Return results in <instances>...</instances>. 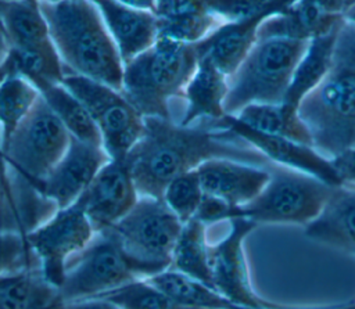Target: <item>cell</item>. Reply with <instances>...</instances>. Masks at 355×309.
I'll use <instances>...</instances> for the list:
<instances>
[{
  "instance_id": "cell-39",
  "label": "cell",
  "mask_w": 355,
  "mask_h": 309,
  "mask_svg": "<svg viewBox=\"0 0 355 309\" xmlns=\"http://www.w3.org/2000/svg\"><path fill=\"white\" fill-rule=\"evenodd\" d=\"M128 7L137 8V10H146V11H153L155 7V0H116Z\"/></svg>"
},
{
  "instance_id": "cell-40",
  "label": "cell",
  "mask_w": 355,
  "mask_h": 309,
  "mask_svg": "<svg viewBox=\"0 0 355 309\" xmlns=\"http://www.w3.org/2000/svg\"><path fill=\"white\" fill-rule=\"evenodd\" d=\"M345 19H347L348 22H351L352 25H355V7L345 15Z\"/></svg>"
},
{
  "instance_id": "cell-2",
  "label": "cell",
  "mask_w": 355,
  "mask_h": 309,
  "mask_svg": "<svg viewBox=\"0 0 355 309\" xmlns=\"http://www.w3.org/2000/svg\"><path fill=\"white\" fill-rule=\"evenodd\" d=\"M71 134L40 97L4 145L18 209L26 233L47 220L57 206L40 194L50 170L65 152Z\"/></svg>"
},
{
  "instance_id": "cell-34",
  "label": "cell",
  "mask_w": 355,
  "mask_h": 309,
  "mask_svg": "<svg viewBox=\"0 0 355 309\" xmlns=\"http://www.w3.org/2000/svg\"><path fill=\"white\" fill-rule=\"evenodd\" d=\"M0 231H11L26 236L22 218L17 204L10 198L0 183Z\"/></svg>"
},
{
  "instance_id": "cell-13",
  "label": "cell",
  "mask_w": 355,
  "mask_h": 309,
  "mask_svg": "<svg viewBox=\"0 0 355 309\" xmlns=\"http://www.w3.org/2000/svg\"><path fill=\"white\" fill-rule=\"evenodd\" d=\"M208 123L215 129L230 132L244 143H248L275 165L308 173L330 186L343 184L331 159L320 154L312 145L255 130L230 114H226L218 121H209Z\"/></svg>"
},
{
  "instance_id": "cell-20",
  "label": "cell",
  "mask_w": 355,
  "mask_h": 309,
  "mask_svg": "<svg viewBox=\"0 0 355 309\" xmlns=\"http://www.w3.org/2000/svg\"><path fill=\"white\" fill-rule=\"evenodd\" d=\"M305 236L355 254V186H334L320 213L305 226Z\"/></svg>"
},
{
  "instance_id": "cell-10",
  "label": "cell",
  "mask_w": 355,
  "mask_h": 309,
  "mask_svg": "<svg viewBox=\"0 0 355 309\" xmlns=\"http://www.w3.org/2000/svg\"><path fill=\"white\" fill-rule=\"evenodd\" d=\"M139 280L130 261L105 231L96 233L92 242L67 265L58 288L64 302L93 298Z\"/></svg>"
},
{
  "instance_id": "cell-5",
  "label": "cell",
  "mask_w": 355,
  "mask_h": 309,
  "mask_svg": "<svg viewBox=\"0 0 355 309\" xmlns=\"http://www.w3.org/2000/svg\"><path fill=\"white\" fill-rule=\"evenodd\" d=\"M197 62L194 44L158 37L148 50L123 64L121 91L144 118H171L169 100L182 96Z\"/></svg>"
},
{
  "instance_id": "cell-16",
  "label": "cell",
  "mask_w": 355,
  "mask_h": 309,
  "mask_svg": "<svg viewBox=\"0 0 355 309\" xmlns=\"http://www.w3.org/2000/svg\"><path fill=\"white\" fill-rule=\"evenodd\" d=\"M295 1L277 0L250 18L219 24L209 35L194 44L198 58L209 60L218 69L230 76L255 44L261 25Z\"/></svg>"
},
{
  "instance_id": "cell-31",
  "label": "cell",
  "mask_w": 355,
  "mask_h": 309,
  "mask_svg": "<svg viewBox=\"0 0 355 309\" xmlns=\"http://www.w3.org/2000/svg\"><path fill=\"white\" fill-rule=\"evenodd\" d=\"M204 195L196 169L172 179L162 193V200L178 219L186 223L196 218Z\"/></svg>"
},
{
  "instance_id": "cell-23",
  "label": "cell",
  "mask_w": 355,
  "mask_h": 309,
  "mask_svg": "<svg viewBox=\"0 0 355 309\" xmlns=\"http://www.w3.org/2000/svg\"><path fill=\"white\" fill-rule=\"evenodd\" d=\"M341 26L308 42V46L294 69L291 83L283 103L298 108L301 101L323 80L331 67L336 42Z\"/></svg>"
},
{
  "instance_id": "cell-25",
  "label": "cell",
  "mask_w": 355,
  "mask_h": 309,
  "mask_svg": "<svg viewBox=\"0 0 355 309\" xmlns=\"http://www.w3.org/2000/svg\"><path fill=\"white\" fill-rule=\"evenodd\" d=\"M169 269L212 287L207 224L197 218L183 223L172 251Z\"/></svg>"
},
{
  "instance_id": "cell-24",
  "label": "cell",
  "mask_w": 355,
  "mask_h": 309,
  "mask_svg": "<svg viewBox=\"0 0 355 309\" xmlns=\"http://www.w3.org/2000/svg\"><path fill=\"white\" fill-rule=\"evenodd\" d=\"M234 116L255 130L287 137L313 147L312 136L300 116L298 108L286 103L250 104L240 109Z\"/></svg>"
},
{
  "instance_id": "cell-32",
  "label": "cell",
  "mask_w": 355,
  "mask_h": 309,
  "mask_svg": "<svg viewBox=\"0 0 355 309\" xmlns=\"http://www.w3.org/2000/svg\"><path fill=\"white\" fill-rule=\"evenodd\" d=\"M36 258L28 247L25 236L0 231V276L35 269Z\"/></svg>"
},
{
  "instance_id": "cell-37",
  "label": "cell",
  "mask_w": 355,
  "mask_h": 309,
  "mask_svg": "<svg viewBox=\"0 0 355 309\" xmlns=\"http://www.w3.org/2000/svg\"><path fill=\"white\" fill-rule=\"evenodd\" d=\"M318 7L330 14L337 17H344L355 7V0H313Z\"/></svg>"
},
{
  "instance_id": "cell-19",
  "label": "cell",
  "mask_w": 355,
  "mask_h": 309,
  "mask_svg": "<svg viewBox=\"0 0 355 309\" xmlns=\"http://www.w3.org/2000/svg\"><path fill=\"white\" fill-rule=\"evenodd\" d=\"M229 91V76L209 60L198 58L197 68L183 89L186 109L179 121L194 125L197 121H218L226 115L225 101Z\"/></svg>"
},
{
  "instance_id": "cell-30",
  "label": "cell",
  "mask_w": 355,
  "mask_h": 309,
  "mask_svg": "<svg viewBox=\"0 0 355 309\" xmlns=\"http://www.w3.org/2000/svg\"><path fill=\"white\" fill-rule=\"evenodd\" d=\"M219 24H222L207 8L173 17V18H157L158 37L196 44L209 35Z\"/></svg>"
},
{
  "instance_id": "cell-28",
  "label": "cell",
  "mask_w": 355,
  "mask_h": 309,
  "mask_svg": "<svg viewBox=\"0 0 355 309\" xmlns=\"http://www.w3.org/2000/svg\"><path fill=\"white\" fill-rule=\"evenodd\" d=\"M39 98L37 89L25 78L10 76L0 82V132L3 150Z\"/></svg>"
},
{
  "instance_id": "cell-15",
  "label": "cell",
  "mask_w": 355,
  "mask_h": 309,
  "mask_svg": "<svg viewBox=\"0 0 355 309\" xmlns=\"http://www.w3.org/2000/svg\"><path fill=\"white\" fill-rule=\"evenodd\" d=\"M110 159L103 144L71 136L65 152L42 183L40 194L50 200L57 209L67 208L78 201Z\"/></svg>"
},
{
  "instance_id": "cell-14",
  "label": "cell",
  "mask_w": 355,
  "mask_h": 309,
  "mask_svg": "<svg viewBox=\"0 0 355 309\" xmlns=\"http://www.w3.org/2000/svg\"><path fill=\"white\" fill-rule=\"evenodd\" d=\"M139 191L125 159H110L78 198L96 233L121 220L137 202Z\"/></svg>"
},
{
  "instance_id": "cell-41",
  "label": "cell",
  "mask_w": 355,
  "mask_h": 309,
  "mask_svg": "<svg viewBox=\"0 0 355 309\" xmlns=\"http://www.w3.org/2000/svg\"><path fill=\"white\" fill-rule=\"evenodd\" d=\"M39 1H46V3H58V1H67V0H39Z\"/></svg>"
},
{
  "instance_id": "cell-27",
  "label": "cell",
  "mask_w": 355,
  "mask_h": 309,
  "mask_svg": "<svg viewBox=\"0 0 355 309\" xmlns=\"http://www.w3.org/2000/svg\"><path fill=\"white\" fill-rule=\"evenodd\" d=\"M60 301L58 288L47 283L39 269L17 273L0 290V309H50Z\"/></svg>"
},
{
  "instance_id": "cell-12",
  "label": "cell",
  "mask_w": 355,
  "mask_h": 309,
  "mask_svg": "<svg viewBox=\"0 0 355 309\" xmlns=\"http://www.w3.org/2000/svg\"><path fill=\"white\" fill-rule=\"evenodd\" d=\"M229 223L230 229L225 238L209 245L212 288L233 303L250 309L291 308L261 298L251 285L244 254V240L258 224L244 218L232 219Z\"/></svg>"
},
{
  "instance_id": "cell-18",
  "label": "cell",
  "mask_w": 355,
  "mask_h": 309,
  "mask_svg": "<svg viewBox=\"0 0 355 309\" xmlns=\"http://www.w3.org/2000/svg\"><path fill=\"white\" fill-rule=\"evenodd\" d=\"M125 62L148 50L158 39L153 11L128 7L116 0H92Z\"/></svg>"
},
{
  "instance_id": "cell-21",
  "label": "cell",
  "mask_w": 355,
  "mask_h": 309,
  "mask_svg": "<svg viewBox=\"0 0 355 309\" xmlns=\"http://www.w3.org/2000/svg\"><path fill=\"white\" fill-rule=\"evenodd\" d=\"M344 22V17L330 15L322 11L313 0H297L282 12L266 19L258 30L257 40L282 37L309 42L338 29Z\"/></svg>"
},
{
  "instance_id": "cell-4",
  "label": "cell",
  "mask_w": 355,
  "mask_h": 309,
  "mask_svg": "<svg viewBox=\"0 0 355 309\" xmlns=\"http://www.w3.org/2000/svg\"><path fill=\"white\" fill-rule=\"evenodd\" d=\"M65 69L121 90L123 61L92 0L39 1Z\"/></svg>"
},
{
  "instance_id": "cell-6",
  "label": "cell",
  "mask_w": 355,
  "mask_h": 309,
  "mask_svg": "<svg viewBox=\"0 0 355 309\" xmlns=\"http://www.w3.org/2000/svg\"><path fill=\"white\" fill-rule=\"evenodd\" d=\"M306 46L308 42L282 37L258 39L229 76L226 114L236 115L250 104L283 103Z\"/></svg>"
},
{
  "instance_id": "cell-11",
  "label": "cell",
  "mask_w": 355,
  "mask_h": 309,
  "mask_svg": "<svg viewBox=\"0 0 355 309\" xmlns=\"http://www.w3.org/2000/svg\"><path fill=\"white\" fill-rule=\"evenodd\" d=\"M96 230L75 201L57 209L47 220L26 233L25 238L37 262L42 277L60 288L68 262L94 238Z\"/></svg>"
},
{
  "instance_id": "cell-29",
  "label": "cell",
  "mask_w": 355,
  "mask_h": 309,
  "mask_svg": "<svg viewBox=\"0 0 355 309\" xmlns=\"http://www.w3.org/2000/svg\"><path fill=\"white\" fill-rule=\"evenodd\" d=\"M93 298L107 299L121 309H201L179 302L146 280H135Z\"/></svg>"
},
{
  "instance_id": "cell-7",
  "label": "cell",
  "mask_w": 355,
  "mask_h": 309,
  "mask_svg": "<svg viewBox=\"0 0 355 309\" xmlns=\"http://www.w3.org/2000/svg\"><path fill=\"white\" fill-rule=\"evenodd\" d=\"M182 227L162 198L140 195L135 206L104 231L121 247L139 280H146L171 267Z\"/></svg>"
},
{
  "instance_id": "cell-26",
  "label": "cell",
  "mask_w": 355,
  "mask_h": 309,
  "mask_svg": "<svg viewBox=\"0 0 355 309\" xmlns=\"http://www.w3.org/2000/svg\"><path fill=\"white\" fill-rule=\"evenodd\" d=\"M35 87L71 136L79 140L103 144L101 136L89 112L62 82H39Z\"/></svg>"
},
{
  "instance_id": "cell-33",
  "label": "cell",
  "mask_w": 355,
  "mask_h": 309,
  "mask_svg": "<svg viewBox=\"0 0 355 309\" xmlns=\"http://www.w3.org/2000/svg\"><path fill=\"white\" fill-rule=\"evenodd\" d=\"M220 22H236L261 12L277 0H198Z\"/></svg>"
},
{
  "instance_id": "cell-36",
  "label": "cell",
  "mask_w": 355,
  "mask_h": 309,
  "mask_svg": "<svg viewBox=\"0 0 355 309\" xmlns=\"http://www.w3.org/2000/svg\"><path fill=\"white\" fill-rule=\"evenodd\" d=\"M50 309H121L115 303L103 298H86L71 302L60 301Z\"/></svg>"
},
{
  "instance_id": "cell-8",
  "label": "cell",
  "mask_w": 355,
  "mask_h": 309,
  "mask_svg": "<svg viewBox=\"0 0 355 309\" xmlns=\"http://www.w3.org/2000/svg\"><path fill=\"white\" fill-rule=\"evenodd\" d=\"M269 180L248 204L229 206L226 220L236 218L259 223L308 224L323 209L334 186L308 173L275 165Z\"/></svg>"
},
{
  "instance_id": "cell-22",
  "label": "cell",
  "mask_w": 355,
  "mask_h": 309,
  "mask_svg": "<svg viewBox=\"0 0 355 309\" xmlns=\"http://www.w3.org/2000/svg\"><path fill=\"white\" fill-rule=\"evenodd\" d=\"M0 37L6 46L19 48L51 46L39 0H0Z\"/></svg>"
},
{
  "instance_id": "cell-1",
  "label": "cell",
  "mask_w": 355,
  "mask_h": 309,
  "mask_svg": "<svg viewBox=\"0 0 355 309\" xmlns=\"http://www.w3.org/2000/svg\"><path fill=\"white\" fill-rule=\"evenodd\" d=\"M234 134L207 123L182 125L172 118H144L140 140L126 161L139 195L162 198L166 184L214 158L265 165L268 159L257 150L237 144Z\"/></svg>"
},
{
  "instance_id": "cell-9",
  "label": "cell",
  "mask_w": 355,
  "mask_h": 309,
  "mask_svg": "<svg viewBox=\"0 0 355 309\" xmlns=\"http://www.w3.org/2000/svg\"><path fill=\"white\" fill-rule=\"evenodd\" d=\"M62 85L89 112L110 158L125 159L143 134L144 116L119 89L107 83L65 69Z\"/></svg>"
},
{
  "instance_id": "cell-38",
  "label": "cell",
  "mask_w": 355,
  "mask_h": 309,
  "mask_svg": "<svg viewBox=\"0 0 355 309\" xmlns=\"http://www.w3.org/2000/svg\"><path fill=\"white\" fill-rule=\"evenodd\" d=\"M0 183L4 187V190L7 191V194L10 195V198L17 204L15 200V194H14V188L11 184V176H10V170L7 166V161H6V154L3 150V140H1V132H0ZM18 206V204H17ZM21 215V213H19Z\"/></svg>"
},
{
  "instance_id": "cell-3",
  "label": "cell",
  "mask_w": 355,
  "mask_h": 309,
  "mask_svg": "<svg viewBox=\"0 0 355 309\" xmlns=\"http://www.w3.org/2000/svg\"><path fill=\"white\" fill-rule=\"evenodd\" d=\"M298 112L313 147L324 157L331 159L355 148V25L347 19L327 75L301 101Z\"/></svg>"
},
{
  "instance_id": "cell-17",
  "label": "cell",
  "mask_w": 355,
  "mask_h": 309,
  "mask_svg": "<svg viewBox=\"0 0 355 309\" xmlns=\"http://www.w3.org/2000/svg\"><path fill=\"white\" fill-rule=\"evenodd\" d=\"M204 194L230 206L252 201L269 180V170L262 165L227 158L208 159L197 168Z\"/></svg>"
},
{
  "instance_id": "cell-35",
  "label": "cell",
  "mask_w": 355,
  "mask_h": 309,
  "mask_svg": "<svg viewBox=\"0 0 355 309\" xmlns=\"http://www.w3.org/2000/svg\"><path fill=\"white\" fill-rule=\"evenodd\" d=\"M331 162L341 182L355 186V148L345 150L341 154L333 157Z\"/></svg>"
}]
</instances>
